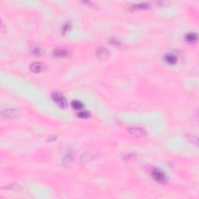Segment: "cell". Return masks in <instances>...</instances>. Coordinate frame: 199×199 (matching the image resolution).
<instances>
[{"label": "cell", "mask_w": 199, "mask_h": 199, "mask_svg": "<svg viewBox=\"0 0 199 199\" xmlns=\"http://www.w3.org/2000/svg\"><path fill=\"white\" fill-rule=\"evenodd\" d=\"M151 175L155 181L158 182L161 184H165L167 182V178L165 174L158 168L153 169L151 172Z\"/></svg>", "instance_id": "cell-1"}, {"label": "cell", "mask_w": 199, "mask_h": 199, "mask_svg": "<svg viewBox=\"0 0 199 199\" xmlns=\"http://www.w3.org/2000/svg\"><path fill=\"white\" fill-rule=\"evenodd\" d=\"M53 101L61 108H66L67 107V101L65 96L59 92H54L52 95Z\"/></svg>", "instance_id": "cell-2"}, {"label": "cell", "mask_w": 199, "mask_h": 199, "mask_svg": "<svg viewBox=\"0 0 199 199\" xmlns=\"http://www.w3.org/2000/svg\"><path fill=\"white\" fill-rule=\"evenodd\" d=\"M30 70L34 73H41L47 69V66L42 62H36L30 66Z\"/></svg>", "instance_id": "cell-3"}, {"label": "cell", "mask_w": 199, "mask_h": 199, "mask_svg": "<svg viewBox=\"0 0 199 199\" xmlns=\"http://www.w3.org/2000/svg\"><path fill=\"white\" fill-rule=\"evenodd\" d=\"M96 57H97L100 60L105 61L109 58L110 53H109L108 50H107V48H103V47H100V48H98L97 49H96Z\"/></svg>", "instance_id": "cell-4"}, {"label": "cell", "mask_w": 199, "mask_h": 199, "mask_svg": "<svg viewBox=\"0 0 199 199\" xmlns=\"http://www.w3.org/2000/svg\"><path fill=\"white\" fill-rule=\"evenodd\" d=\"M53 54L55 56L59 58H64L69 55V51L66 48H58L54 50Z\"/></svg>", "instance_id": "cell-5"}, {"label": "cell", "mask_w": 199, "mask_h": 199, "mask_svg": "<svg viewBox=\"0 0 199 199\" xmlns=\"http://www.w3.org/2000/svg\"><path fill=\"white\" fill-rule=\"evenodd\" d=\"M164 61L167 62V64L174 65L176 64L177 62V57L174 54L168 53L164 56Z\"/></svg>", "instance_id": "cell-6"}, {"label": "cell", "mask_w": 199, "mask_h": 199, "mask_svg": "<svg viewBox=\"0 0 199 199\" xmlns=\"http://www.w3.org/2000/svg\"><path fill=\"white\" fill-rule=\"evenodd\" d=\"M128 132L135 136H143L146 135V131L140 128H131L128 129Z\"/></svg>", "instance_id": "cell-7"}, {"label": "cell", "mask_w": 199, "mask_h": 199, "mask_svg": "<svg viewBox=\"0 0 199 199\" xmlns=\"http://www.w3.org/2000/svg\"><path fill=\"white\" fill-rule=\"evenodd\" d=\"M185 40L190 44H194L197 42V35L195 33H188L185 36Z\"/></svg>", "instance_id": "cell-8"}, {"label": "cell", "mask_w": 199, "mask_h": 199, "mask_svg": "<svg viewBox=\"0 0 199 199\" xmlns=\"http://www.w3.org/2000/svg\"><path fill=\"white\" fill-rule=\"evenodd\" d=\"M2 116L5 117H14L17 114V112L15 110H12V109H7V110H3L2 112Z\"/></svg>", "instance_id": "cell-9"}, {"label": "cell", "mask_w": 199, "mask_h": 199, "mask_svg": "<svg viewBox=\"0 0 199 199\" xmlns=\"http://www.w3.org/2000/svg\"><path fill=\"white\" fill-rule=\"evenodd\" d=\"M149 8H150V4L146 3V2H144V3H139V4H137V5H133L132 9H149Z\"/></svg>", "instance_id": "cell-10"}, {"label": "cell", "mask_w": 199, "mask_h": 199, "mask_svg": "<svg viewBox=\"0 0 199 199\" xmlns=\"http://www.w3.org/2000/svg\"><path fill=\"white\" fill-rule=\"evenodd\" d=\"M71 105L73 108L76 109V110H80V109L83 108V104L80 101H78V100H74V101H73Z\"/></svg>", "instance_id": "cell-11"}, {"label": "cell", "mask_w": 199, "mask_h": 199, "mask_svg": "<svg viewBox=\"0 0 199 199\" xmlns=\"http://www.w3.org/2000/svg\"><path fill=\"white\" fill-rule=\"evenodd\" d=\"M77 115H78V117H80V118L86 119V118H89V117H90V113H89V111H85V110H83V111L79 112V114H77Z\"/></svg>", "instance_id": "cell-12"}, {"label": "cell", "mask_w": 199, "mask_h": 199, "mask_svg": "<svg viewBox=\"0 0 199 199\" xmlns=\"http://www.w3.org/2000/svg\"><path fill=\"white\" fill-rule=\"evenodd\" d=\"M70 28H71V25H70V23H66V24L64 25V27H62V33L65 34V33L68 32V31L70 30Z\"/></svg>", "instance_id": "cell-13"}, {"label": "cell", "mask_w": 199, "mask_h": 199, "mask_svg": "<svg viewBox=\"0 0 199 199\" xmlns=\"http://www.w3.org/2000/svg\"><path fill=\"white\" fill-rule=\"evenodd\" d=\"M34 54L35 55H37V56H39V55H41V49H39V48H35V49L34 50Z\"/></svg>", "instance_id": "cell-14"}]
</instances>
